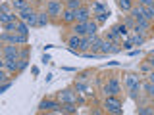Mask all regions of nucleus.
<instances>
[{
  "label": "nucleus",
  "mask_w": 154,
  "mask_h": 115,
  "mask_svg": "<svg viewBox=\"0 0 154 115\" xmlns=\"http://www.w3.org/2000/svg\"><path fill=\"white\" fill-rule=\"evenodd\" d=\"M67 44L71 46V50H81V44H83V38H81L79 35H73L67 40Z\"/></svg>",
  "instance_id": "10"
},
{
  "label": "nucleus",
  "mask_w": 154,
  "mask_h": 115,
  "mask_svg": "<svg viewBox=\"0 0 154 115\" xmlns=\"http://www.w3.org/2000/svg\"><path fill=\"white\" fill-rule=\"evenodd\" d=\"M17 33H19V35H25V37H27V33H29V25H27L25 21H19V23H17Z\"/></svg>",
  "instance_id": "18"
},
{
  "label": "nucleus",
  "mask_w": 154,
  "mask_h": 115,
  "mask_svg": "<svg viewBox=\"0 0 154 115\" xmlns=\"http://www.w3.org/2000/svg\"><path fill=\"white\" fill-rule=\"evenodd\" d=\"M38 109H41V111H58V113L62 111L60 104H58V102H52V100H42L41 105H38Z\"/></svg>",
  "instance_id": "4"
},
{
  "label": "nucleus",
  "mask_w": 154,
  "mask_h": 115,
  "mask_svg": "<svg viewBox=\"0 0 154 115\" xmlns=\"http://www.w3.org/2000/svg\"><path fill=\"white\" fill-rule=\"evenodd\" d=\"M2 40L4 42H10V44H25V42H27V37L25 35H19V33H12V35L2 33Z\"/></svg>",
  "instance_id": "1"
},
{
  "label": "nucleus",
  "mask_w": 154,
  "mask_h": 115,
  "mask_svg": "<svg viewBox=\"0 0 154 115\" xmlns=\"http://www.w3.org/2000/svg\"><path fill=\"white\" fill-rule=\"evenodd\" d=\"M42 61H45V63H48V61H50V58H48V54H45V56H42Z\"/></svg>",
  "instance_id": "38"
},
{
  "label": "nucleus",
  "mask_w": 154,
  "mask_h": 115,
  "mask_svg": "<svg viewBox=\"0 0 154 115\" xmlns=\"http://www.w3.org/2000/svg\"><path fill=\"white\" fill-rule=\"evenodd\" d=\"M100 50H102L104 54H108V52H110V54H116V52H118L119 48L116 46V44H110V42H102V46H100Z\"/></svg>",
  "instance_id": "14"
},
{
  "label": "nucleus",
  "mask_w": 154,
  "mask_h": 115,
  "mask_svg": "<svg viewBox=\"0 0 154 115\" xmlns=\"http://www.w3.org/2000/svg\"><path fill=\"white\" fill-rule=\"evenodd\" d=\"M150 65H152V67H154V58H152V60H150Z\"/></svg>",
  "instance_id": "40"
},
{
  "label": "nucleus",
  "mask_w": 154,
  "mask_h": 115,
  "mask_svg": "<svg viewBox=\"0 0 154 115\" xmlns=\"http://www.w3.org/2000/svg\"><path fill=\"white\" fill-rule=\"evenodd\" d=\"M77 19V10H66L64 12V21L66 23H71Z\"/></svg>",
  "instance_id": "15"
},
{
  "label": "nucleus",
  "mask_w": 154,
  "mask_h": 115,
  "mask_svg": "<svg viewBox=\"0 0 154 115\" xmlns=\"http://www.w3.org/2000/svg\"><path fill=\"white\" fill-rule=\"evenodd\" d=\"M29 65V61H27V58H21V61H19V71H23L25 67Z\"/></svg>",
  "instance_id": "32"
},
{
  "label": "nucleus",
  "mask_w": 154,
  "mask_h": 115,
  "mask_svg": "<svg viewBox=\"0 0 154 115\" xmlns=\"http://www.w3.org/2000/svg\"><path fill=\"white\" fill-rule=\"evenodd\" d=\"M125 83H127L129 90H131V94H135V92L139 90V86H141V83H139V77H135V75H127Z\"/></svg>",
  "instance_id": "8"
},
{
  "label": "nucleus",
  "mask_w": 154,
  "mask_h": 115,
  "mask_svg": "<svg viewBox=\"0 0 154 115\" xmlns=\"http://www.w3.org/2000/svg\"><path fill=\"white\" fill-rule=\"evenodd\" d=\"M144 12H146V19H154V6H144Z\"/></svg>",
  "instance_id": "27"
},
{
  "label": "nucleus",
  "mask_w": 154,
  "mask_h": 115,
  "mask_svg": "<svg viewBox=\"0 0 154 115\" xmlns=\"http://www.w3.org/2000/svg\"><path fill=\"white\" fill-rule=\"evenodd\" d=\"M119 8L123 10V12H131V0H119Z\"/></svg>",
  "instance_id": "23"
},
{
  "label": "nucleus",
  "mask_w": 154,
  "mask_h": 115,
  "mask_svg": "<svg viewBox=\"0 0 154 115\" xmlns=\"http://www.w3.org/2000/svg\"><path fill=\"white\" fill-rule=\"evenodd\" d=\"M12 6H14V10L19 13V12H23V10H29V2H27V0H14Z\"/></svg>",
  "instance_id": "12"
},
{
  "label": "nucleus",
  "mask_w": 154,
  "mask_h": 115,
  "mask_svg": "<svg viewBox=\"0 0 154 115\" xmlns=\"http://www.w3.org/2000/svg\"><path fill=\"white\" fill-rule=\"evenodd\" d=\"M77 92H87V84L85 83H77Z\"/></svg>",
  "instance_id": "33"
},
{
  "label": "nucleus",
  "mask_w": 154,
  "mask_h": 115,
  "mask_svg": "<svg viewBox=\"0 0 154 115\" xmlns=\"http://www.w3.org/2000/svg\"><path fill=\"white\" fill-rule=\"evenodd\" d=\"M131 46H133V42H131V40H127V42L123 44V48H125V50H131Z\"/></svg>",
  "instance_id": "37"
},
{
  "label": "nucleus",
  "mask_w": 154,
  "mask_h": 115,
  "mask_svg": "<svg viewBox=\"0 0 154 115\" xmlns=\"http://www.w3.org/2000/svg\"><path fill=\"white\" fill-rule=\"evenodd\" d=\"M129 40L133 42V46H141L143 42H144V37H143V35H139V33H137V35H135V37H131Z\"/></svg>",
  "instance_id": "22"
},
{
  "label": "nucleus",
  "mask_w": 154,
  "mask_h": 115,
  "mask_svg": "<svg viewBox=\"0 0 154 115\" xmlns=\"http://www.w3.org/2000/svg\"><path fill=\"white\" fill-rule=\"evenodd\" d=\"M10 86H12V83H10V81H8V83H4L2 86H0V92H6V90L10 88Z\"/></svg>",
  "instance_id": "35"
},
{
  "label": "nucleus",
  "mask_w": 154,
  "mask_h": 115,
  "mask_svg": "<svg viewBox=\"0 0 154 115\" xmlns=\"http://www.w3.org/2000/svg\"><path fill=\"white\" fill-rule=\"evenodd\" d=\"M89 10L87 8H79L77 10V21H81V23H85V21H89Z\"/></svg>",
  "instance_id": "13"
},
{
  "label": "nucleus",
  "mask_w": 154,
  "mask_h": 115,
  "mask_svg": "<svg viewBox=\"0 0 154 115\" xmlns=\"http://www.w3.org/2000/svg\"><path fill=\"white\" fill-rule=\"evenodd\" d=\"M60 100L62 102H75V96L69 90H64V92H60Z\"/></svg>",
  "instance_id": "16"
},
{
  "label": "nucleus",
  "mask_w": 154,
  "mask_h": 115,
  "mask_svg": "<svg viewBox=\"0 0 154 115\" xmlns=\"http://www.w3.org/2000/svg\"><path fill=\"white\" fill-rule=\"evenodd\" d=\"M93 12H96V13H104V12H108V10H106L100 2H96V4H93Z\"/></svg>",
  "instance_id": "25"
},
{
  "label": "nucleus",
  "mask_w": 154,
  "mask_h": 115,
  "mask_svg": "<svg viewBox=\"0 0 154 115\" xmlns=\"http://www.w3.org/2000/svg\"><path fill=\"white\" fill-rule=\"evenodd\" d=\"M4 56L6 58H19V48L14 46V44H8L4 48Z\"/></svg>",
  "instance_id": "11"
},
{
  "label": "nucleus",
  "mask_w": 154,
  "mask_h": 115,
  "mask_svg": "<svg viewBox=\"0 0 154 115\" xmlns=\"http://www.w3.org/2000/svg\"><path fill=\"white\" fill-rule=\"evenodd\" d=\"M148 77H150V83H154V73H150Z\"/></svg>",
  "instance_id": "39"
},
{
  "label": "nucleus",
  "mask_w": 154,
  "mask_h": 115,
  "mask_svg": "<svg viewBox=\"0 0 154 115\" xmlns=\"http://www.w3.org/2000/svg\"><path fill=\"white\" fill-rule=\"evenodd\" d=\"M96 29H98V27H96V23L89 19V21H87V35H96Z\"/></svg>",
  "instance_id": "19"
},
{
  "label": "nucleus",
  "mask_w": 154,
  "mask_h": 115,
  "mask_svg": "<svg viewBox=\"0 0 154 115\" xmlns=\"http://www.w3.org/2000/svg\"><path fill=\"white\" fill-rule=\"evenodd\" d=\"M17 19L16 21H8V23H4V27H6V31H12V33H17Z\"/></svg>",
  "instance_id": "21"
},
{
  "label": "nucleus",
  "mask_w": 154,
  "mask_h": 115,
  "mask_svg": "<svg viewBox=\"0 0 154 115\" xmlns=\"http://www.w3.org/2000/svg\"><path fill=\"white\" fill-rule=\"evenodd\" d=\"M62 111H67V113H75L77 109H75V105H73V102H67L66 105H64V109Z\"/></svg>",
  "instance_id": "26"
},
{
  "label": "nucleus",
  "mask_w": 154,
  "mask_h": 115,
  "mask_svg": "<svg viewBox=\"0 0 154 115\" xmlns=\"http://www.w3.org/2000/svg\"><path fill=\"white\" fill-rule=\"evenodd\" d=\"M37 25H41V27H46V25H48L46 13H38V16H37Z\"/></svg>",
  "instance_id": "20"
},
{
  "label": "nucleus",
  "mask_w": 154,
  "mask_h": 115,
  "mask_svg": "<svg viewBox=\"0 0 154 115\" xmlns=\"http://www.w3.org/2000/svg\"><path fill=\"white\" fill-rule=\"evenodd\" d=\"M73 31H75V35H87V21L85 23H77V25H75V29H73Z\"/></svg>",
  "instance_id": "17"
},
{
  "label": "nucleus",
  "mask_w": 154,
  "mask_h": 115,
  "mask_svg": "<svg viewBox=\"0 0 154 115\" xmlns=\"http://www.w3.org/2000/svg\"><path fill=\"white\" fill-rule=\"evenodd\" d=\"M37 16H38V13H35L31 8H29V10H23V12H19V17H21V21H25L27 25H37Z\"/></svg>",
  "instance_id": "3"
},
{
  "label": "nucleus",
  "mask_w": 154,
  "mask_h": 115,
  "mask_svg": "<svg viewBox=\"0 0 154 115\" xmlns=\"http://www.w3.org/2000/svg\"><path fill=\"white\" fill-rule=\"evenodd\" d=\"M46 13L48 16H60L62 13V4L58 2V0H50L46 6Z\"/></svg>",
  "instance_id": "6"
},
{
  "label": "nucleus",
  "mask_w": 154,
  "mask_h": 115,
  "mask_svg": "<svg viewBox=\"0 0 154 115\" xmlns=\"http://www.w3.org/2000/svg\"><path fill=\"white\" fill-rule=\"evenodd\" d=\"M81 0H67V10H79Z\"/></svg>",
  "instance_id": "24"
},
{
  "label": "nucleus",
  "mask_w": 154,
  "mask_h": 115,
  "mask_svg": "<svg viewBox=\"0 0 154 115\" xmlns=\"http://www.w3.org/2000/svg\"><path fill=\"white\" fill-rule=\"evenodd\" d=\"M137 113H144V115H152V113H154V109H150V108H139V109H137Z\"/></svg>",
  "instance_id": "29"
},
{
  "label": "nucleus",
  "mask_w": 154,
  "mask_h": 115,
  "mask_svg": "<svg viewBox=\"0 0 154 115\" xmlns=\"http://www.w3.org/2000/svg\"><path fill=\"white\" fill-rule=\"evenodd\" d=\"M131 16L137 19V21H141V19H146V12H144V6H135V8H131Z\"/></svg>",
  "instance_id": "9"
},
{
  "label": "nucleus",
  "mask_w": 154,
  "mask_h": 115,
  "mask_svg": "<svg viewBox=\"0 0 154 115\" xmlns=\"http://www.w3.org/2000/svg\"><path fill=\"white\" fill-rule=\"evenodd\" d=\"M114 29L118 31L119 37H125V35H127V29H125V25H118V27H114Z\"/></svg>",
  "instance_id": "28"
},
{
  "label": "nucleus",
  "mask_w": 154,
  "mask_h": 115,
  "mask_svg": "<svg viewBox=\"0 0 154 115\" xmlns=\"http://www.w3.org/2000/svg\"><path fill=\"white\" fill-rule=\"evenodd\" d=\"M19 58H6L4 60V67H6L8 71H12V73H16V71H19Z\"/></svg>",
  "instance_id": "7"
},
{
  "label": "nucleus",
  "mask_w": 154,
  "mask_h": 115,
  "mask_svg": "<svg viewBox=\"0 0 154 115\" xmlns=\"http://www.w3.org/2000/svg\"><path fill=\"white\" fill-rule=\"evenodd\" d=\"M104 92L106 96H116L119 92V83H118V79H110L108 81V84L104 86Z\"/></svg>",
  "instance_id": "5"
},
{
  "label": "nucleus",
  "mask_w": 154,
  "mask_h": 115,
  "mask_svg": "<svg viewBox=\"0 0 154 115\" xmlns=\"http://www.w3.org/2000/svg\"><path fill=\"white\" fill-rule=\"evenodd\" d=\"M118 37L119 35H118V31H116V29H112V31L108 33V38H110V40H118Z\"/></svg>",
  "instance_id": "30"
},
{
  "label": "nucleus",
  "mask_w": 154,
  "mask_h": 115,
  "mask_svg": "<svg viewBox=\"0 0 154 115\" xmlns=\"http://www.w3.org/2000/svg\"><path fill=\"white\" fill-rule=\"evenodd\" d=\"M108 16H110V12H104V13H98V16H96V19L102 23V21H106V19H108Z\"/></svg>",
  "instance_id": "31"
},
{
  "label": "nucleus",
  "mask_w": 154,
  "mask_h": 115,
  "mask_svg": "<svg viewBox=\"0 0 154 115\" xmlns=\"http://www.w3.org/2000/svg\"><path fill=\"white\" fill-rule=\"evenodd\" d=\"M143 6H154V0H139Z\"/></svg>",
  "instance_id": "36"
},
{
  "label": "nucleus",
  "mask_w": 154,
  "mask_h": 115,
  "mask_svg": "<svg viewBox=\"0 0 154 115\" xmlns=\"http://www.w3.org/2000/svg\"><path fill=\"white\" fill-rule=\"evenodd\" d=\"M144 88L148 90V94H152V96H154V83H148L146 86H144Z\"/></svg>",
  "instance_id": "34"
},
{
  "label": "nucleus",
  "mask_w": 154,
  "mask_h": 115,
  "mask_svg": "<svg viewBox=\"0 0 154 115\" xmlns=\"http://www.w3.org/2000/svg\"><path fill=\"white\" fill-rule=\"evenodd\" d=\"M104 105H106V109L112 111V113H122V102H119L118 98H114V96H108Z\"/></svg>",
  "instance_id": "2"
}]
</instances>
